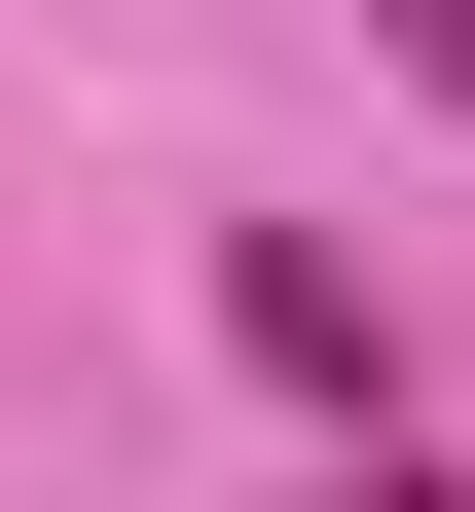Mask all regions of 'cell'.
Wrapping results in <instances>:
<instances>
[{
  "instance_id": "obj_1",
  "label": "cell",
  "mask_w": 475,
  "mask_h": 512,
  "mask_svg": "<svg viewBox=\"0 0 475 512\" xmlns=\"http://www.w3.org/2000/svg\"><path fill=\"white\" fill-rule=\"evenodd\" d=\"M220 330H256V366H293V403H329V439H366V403H402V330H366V256H329V220H220Z\"/></svg>"
},
{
  "instance_id": "obj_2",
  "label": "cell",
  "mask_w": 475,
  "mask_h": 512,
  "mask_svg": "<svg viewBox=\"0 0 475 512\" xmlns=\"http://www.w3.org/2000/svg\"><path fill=\"white\" fill-rule=\"evenodd\" d=\"M329 512H475V476H439V439H402V403H366V439H329Z\"/></svg>"
},
{
  "instance_id": "obj_3",
  "label": "cell",
  "mask_w": 475,
  "mask_h": 512,
  "mask_svg": "<svg viewBox=\"0 0 475 512\" xmlns=\"http://www.w3.org/2000/svg\"><path fill=\"white\" fill-rule=\"evenodd\" d=\"M366 37H402V74H439V110H475V0H366Z\"/></svg>"
}]
</instances>
